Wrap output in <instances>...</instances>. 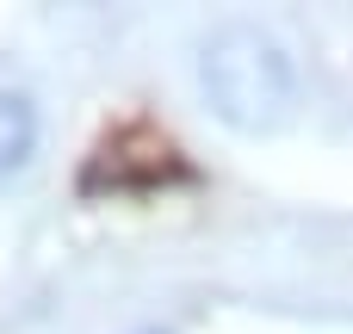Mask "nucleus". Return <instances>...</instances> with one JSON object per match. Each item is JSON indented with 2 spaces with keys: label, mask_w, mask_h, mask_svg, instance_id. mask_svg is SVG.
I'll list each match as a JSON object with an SVG mask.
<instances>
[{
  "label": "nucleus",
  "mask_w": 353,
  "mask_h": 334,
  "mask_svg": "<svg viewBox=\"0 0 353 334\" xmlns=\"http://www.w3.org/2000/svg\"><path fill=\"white\" fill-rule=\"evenodd\" d=\"M205 93H211L223 124H236V130H279L292 118L298 81H292V62L279 56L273 37H261L248 25H223L205 43Z\"/></svg>",
  "instance_id": "f257e3e1"
},
{
  "label": "nucleus",
  "mask_w": 353,
  "mask_h": 334,
  "mask_svg": "<svg viewBox=\"0 0 353 334\" xmlns=\"http://www.w3.org/2000/svg\"><path fill=\"white\" fill-rule=\"evenodd\" d=\"M161 174H180L174 143H168V136H155L149 124H137V130H118V136L99 149V161H93L87 186H99V180H161Z\"/></svg>",
  "instance_id": "f03ea898"
},
{
  "label": "nucleus",
  "mask_w": 353,
  "mask_h": 334,
  "mask_svg": "<svg viewBox=\"0 0 353 334\" xmlns=\"http://www.w3.org/2000/svg\"><path fill=\"white\" fill-rule=\"evenodd\" d=\"M31 143H37V112H31V99H19V93H0V174L25 167Z\"/></svg>",
  "instance_id": "7ed1b4c3"
}]
</instances>
